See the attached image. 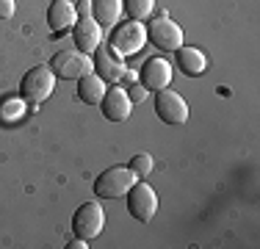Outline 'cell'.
I'll list each match as a JSON object with an SVG mask.
<instances>
[{
    "mask_svg": "<svg viewBox=\"0 0 260 249\" xmlns=\"http://www.w3.org/2000/svg\"><path fill=\"white\" fill-rule=\"evenodd\" d=\"M91 70H94V75H100L105 83H119V80L125 78L127 67H125V61H122L119 53H114V50L105 45V47H97L94 50Z\"/></svg>",
    "mask_w": 260,
    "mask_h": 249,
    "instance_id": "cell-8",
    "label": "cell"
},
{
    "mask_svg": "<svg viewBox=\"0 0 260 249\" xmlns=\"http://www.w3.org/2000/svg\"><path fill=\"white\" fill-rule=\"evenodd\" d=\"M139 183V174L130 166H111L94 180V194L100 199H119Z\"/></svg>",
    "mask_w": 260,
    "mask_h": 249,
    "instance_id": "cell-1",
    "label": "cell"
},
{
    "mask_svg": "<svg viewBox=\"0 0 260 249\" xmlns=\"http://www.w3.org/2000/svg\"><path fill=\"white\" fill-rule=\"evenodd\" d=\"M147 39H152V45L164 53H175L183 47V28L177 22H172L169 17H155L147 28Z\"/></svg>",
    "mask_w": 260,
    "mask_h": 249,
    "instance_id": "cell-6",
    "label": "cell"
},
{
    "mask_svg": "<svg viewBox=\"0 0 260 249\" xmlns=\"http://www.w3.org/2000/svg\"><path fill=\"white\" fill-rule=\"evenodd\" d=\"M100 108H103V116L108 122H125L133 111V103H130L127 91L122 86H114V89H105V95L100 100Z\"/></svg>",
    "mask_w": 260,
    "mask_h": 249,
    "instance_id": "cell-12",
    "label": "cell"
},
{
    "mask_svg": "<svg viewBox=\"0 0 260 249\" xmlns=\"http://www.w3.org/2000/svg\"><path fill=\"white\" fill-rule=\"evenodd\" d=\"M78 14H83V17H91V0H83V3L78 6Z\"/></svg>",
    "mask_w": 260,
    "mask_h": 249,
    "instance_id": "cell-21",
    "label": "cell"
},
{
    "mask_svg": "<svg viewBox=\"0 0 260 249\" xmlns=\"http://www.w3.org/2000/svg\"><path fill=\"white\" fill-rule=\"evenodd\" d=\"M130 169L139 174V177H150L152 169H155V161H152L150 152H139V155H133V161H130Z\"/></svg>",
    "mask_w": 260,
    "mask_h": 249,
    "instance_id": "cell-18",
    "label": "cell"
},
{
    "mask_svg": "<svg viewBox=\"0 0 260 249\" xmlns=\"http://www.w3.org/2000/svg\"><path fill=\"white\" fill-rule=\"evenodd\" d=\"M86 246H89V244H86L83 238H75V241L70 244V249H86Z\"/></svg>",
    "mask_w": 260,
    "mask_h": 249,
    "instance_id": "cell-22",
    "label": "cell"
},
{
    "mask_svg": "<svg viewBox=\"0 0 260 249\" xmlns=\"http://www.w3.org/2000/svg\"><path fill=\"white\" fill-rule=\"evenodd\" d=\"M72 39H75V47L80 53L91 55L103 45V25L97 22L94 17H83V20H78L75 28H72Z\"/></svg>",
    "mask_w": 260,
    "mask_h": 249,
    "instance_id": "cell-11",
    "label": "cell"
},
{
    "mask_svg": "<svg viewBox=\"0 0 260 249\" xmlns=\"http://www.w3.org/2000/svg\"><path fill=\"white\" fill-rule=\"evenodd\" d=\"M53 89H55V72L50 70V67L39 64V67H30V70L22 75L20 95L25 97L30 105L45 103V100L53 95Z\"/></svg>",
    "mask_w": 260,
    "mask_h": 249,
    "instance_id": "cell-3",
    "label": "cell"
},
{
    "mask_svg": "<svg viewBox=\"0 0 260 249\" xmlns=\"http://www.w3.org/2000/svg\"><path fill=\"white\" fill-rule=\"evenodd\" d=\"M127 210L136 222H152L155 219V210H158V194L155 189H150L147 183H136L133 189L127 191Z\"/></svg>",
    "mask_w": 260,
    "mask_h": 249,
    "instance_id": "cell-7",
    "label": "cell"
},
{
    "mask_svg": "<svg viewBox=\"0 0 260 249\" xmlns=\"http://www.w3.org/2000/svg\"><path fill=\"white\" fill-rule=\"evenodd\" d=\"M103 224H105L103 205L94 202V199H89V202H83L75 210V216H72V233L83 241H91L103 233Z\"/></svg>",
    "mask_w": 260,
    "mask_h": 249,
    "instance_id": "cell-4",
    "label": "cell"
},
{
    "mask_svg": "<svg viewBox=\"0 0 260 249\" xmlns=\"http://www.w3.org/2000/svg\"><path fill=\"white\" fill-rule=\"evenodd\" d=\"M172 75H175V70H172L169 61L152 55V58L141 67L139 78H141V86H144L147 91H160V89H166V86L172 83Z\"/></svg>",
    "mask_w": 260,
    "mask_h": 249,
    "instance_id": "cell-10",
    "label": "cell"
},
{
    "mask_svg": "<svg viewBox=\"0 0 260 249\" xmlns=\"http://www.w3.org/2000/svg\"><path fill=\"white\" fill-rule=\"evenodd\" d=\"M144 45H147V25L139 22V20L119 22V25H114V30H111L108 47L114 50V53H119L122 58H125V55L141 53Z\"/></svg>",
    "mask_w": 260,
    "mask_h": 249,
    "instance_id": "cell-2",
    "label": "cell"
},
{
    "mask_svg": "<svg viewBox=\"0 0 260 249\" xmlns=\"http://www.w3.org/2000/svg\"><path fill=\"white\" fill-rule=\"evenodd\" d=\"M105 95V80L100 75L89 72L83 78H78V97L83 100L86 105H100V100Z\"/></svg>",
    "mask_w": 260,
    "mask_h": 249,
    "instance_id": "cell-15",
    "label": "cell"
},
{
    "mask_svg": "<svg viewBox=\"0 0 260 249\" xmlns=\"http://www.w3.org/2000/svg\"><path fill=\"white\" fill-rule=\"evenodd\" d=\"M50 70L55 72V78H64V80H78L83 78V75L91 72V58L86 53H80V50H61V53H55L50 58Z\"/></svg>",
    "mask_w": 260,
    "mask_h": 249,
    "instance_id": "cell-5",
    "label": "cell"
},
{
    "mask_svg": "<svg viewBox=\"0 0 260 249\" xmlns=\"http://www.w3.org/2000/svg\"><path fill=\"white\" fill-rule=\"evenodd\" d=\"M14 9H17L14 0H0V20H11V17H14Z\"/></svg>",
    "mask_w": 260,
    "mask_h": 249,
    "instance_id": "cell-20",
    "label": "cell"
},
{
    "mask_svg": "<svg viewBox=\"0 0 260 249\" xmlns=\"http://www.w3.org/2000/svg\"><path fill=\"white\" fill-rule=\"evenodd\" d=\"M155 114H158V119L166 122V124H183L188 119V103H185L177 91L160 89L155 95Z\"/></svg>",
    "mask_w": 260,
    "mask_h": 249,
    "instance_id": "cell-9",
    "label": "cell"
},
{
    "mask_svg": "<svg viewBox=\"0 0 260 249\" xmlns=\"http://www.w3.org/2000/svg\"><path fill=\"white\" fill-rule=\"evenodd\" d=\"M175 53H177V70L188 78H200L208 70V58L200 47H180Z\"/></svg>",
    "mask_w": 260,
    "mask_h": 249,
    "instance_id": "cell-14",
    "label": "cell"
},
{
    "mask_svg": "<svg viewBox=\"0 0 260 249\" xmlns=\"http://www.w3.org/2000/svg\"><path fill=\"white\" fill-rule=\"evenodd\" d=\"M78 22V9L70 0H53L50 9H47V25H50L53 34H67L72 30Z\"/></svg>",
    "mask_w": 260,
    "mask_h": 249,
    "instance_id": "cell-13",
    "label": "cell"
},
{
    "mask_svg": "<svg viewBox=\"0 0 260 249\" xmlns=\"http://www.w3.org/2000/svg\"><path fill=\"white\" fill-rule=\"evenodd\" d=\"M122 11H127L130 20H150L152 11H155V0H122Z\"/></svg>",
    "mask_w": 260,
    "mask_h": 249,
    "instance_id": "cell-17",
    "label": "cell"
},
{
    "mask_svg": "<svg viewBox=\"0 0 260 249\" xmlns=\"http://www.w3.org/2000/svg\"><path fill=\"white\" fill-rule=\"evenodd\" d=\"M122 14V0H91V17L103 28H114Z\"/></svg>",
    "mask_w": 260,
    "mask_h": 249,
    "instance_id": "cell-16",
    "label": "cell"
},
{
    "mask_svg": "<svg viewBox=\"0 0 260 249\" xmlns=\"http://www.w3.org/2000/svg\"><path fill=\"white\" fill-rule=\"evenodd\" d=\"M125 91H127V97H130V103H133V105L136 103H144V97H147V89L141 83H130Z\"/></svg>",
    "mask_w": 260,
    "mask_h": 249,
    "instance_id": "cell-19",
    "label": "cell"
}]
</instances>
